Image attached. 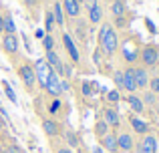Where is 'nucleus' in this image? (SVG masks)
Here are the masks:
<instances>
[{
	"label": "nucleus",
	"instance_id": "nucleus-1",
	"mask_svg": "<svg viewBox=\"0 0 159 153\" xmlns=\"http://www.w3.org/2000/svg\"><path fill=\"white\" fill-rule=\"evenodd\" d=\"M99 51L105 56H113L119 51V36L109 22H103L99 28Z\"/></svg>",
	"mask_w": 159,
	"mask_h": 153
},
{
	"label": "nucleus",
	"instance_id": "nucleus-2",
	"mask_svg": "<svg viewBox=\"0 0 159 153\" xmlns=\"http://www.w3.org/2000/svg\"><path fill=\"white\" fill-rule=\"evenodd\" d=\"M44 61H47V65H48V67H51L61 79H69V77H70V69L66 67L65 63H62V59L58 56L57 51H47V55H44Z\"/></svg>",
	"mask_w": 159,
	"mask_h": 153
},
{
	"label": "nucleus",
	"instance_id": "nucleus-3",
	"mask_svg": "<svg viewBox=\"0 0 159 153\" xmlns=\"http://www.w3.org/2000/svg\"><path fill=\"white\" fill-rule=\"evenodd\" d=\"M139 61L143 67H155L159 65V47L157 44H145L139 52Z\"/></svg>",
	"mask_w": 159,
	"mask_h": 153
},
{
	"label": "nucleus",
	"instance_id": "nucleus-4",
	"mask_svg": "<svg viewBox=\"0 0 159 153\" xmlns=\"http://www.w3.org/2000/svg\"><path fill=\"white\" fill-rule=\"evenodd\" d=\"M18 79L22 81V85L26 87L28 91H32L36 87V73H34V67L30 65H20L18 67Z\"/></svg>",
	"mask_w": 159,
	"mask_h": 153
},
{
	"label": "nucleus",
	"instance_id": "nucleus-5",
	"mask_svg": "<svg viewBox=\"0 0 159 153\" xmlns=\"http://www.w3.org/2000/svg\"><path fill=\"white\" fill-rule=\"evenodd\" d=\"M62 44H65V51H66V55L70 56V61H73V63H81L79 47H77V43L73 40V36H70L69 32H62Z\"/></svg>",
	"mask_w": 159,
	"mask_h": 153
},
{
	"label": "nucleus",
	"instance_id": "nucleus-6",
	"mask_svg": "<svg viewBox=\"0 0 159 153\" xmlns=\"http://www.w3.org/2000/svg\"><path fill=\"white\" fill-rule=\"evenodd\" d=\"M157 147H159L157 137L151 135V133H147V135L141 137L139 143H137V153H157Z\"/></svg>",
	"mask_w": 159,
	"mask_h": 153
},
{
	"label": "nucleus",
	"instance_id": "nucleus-7",
	"mask_svg": "<svg viewBox=\"0 0 159 153\" xmlns=\"http://www.w3.org/2000/svg\"><path fill=\"white\" fill-rule=\"evenodd\" d=\"M18 48H20L18 36L16 34H2V51L6 55H10V56L18 55Z\"/></svg>",
	"mask_w": 159,
	"mask_h": 153
},
{
	"label": "nucleus",
	"instance_id": "nucleus-8",
	"mask_svg": "<svg viewBox=\"0 0 159 153\" xmlns=\"http://www.w3.org/2000/svg\"><path fill=\"white\" fill-rule=\"evenodd\" d=\"M43 131H44L47 137L54 139V137H61V135H62L65 127H62L58 121H54V119H44V121H43Z\"/></svg>",
	"mask_w": 159,
	"mask_h": 153
},
{
	"label": "nucleus",
	"instance_id": "nucleus-9",
	"mask_svg": "<svg viewBox=\"0 0 159 153\" xmlns=\"http://www.w3.org/2000/svg\"><path fill=\"white\" fill-rule=\"evenodd\" d=\"M103 121L107 123L111 129H117V127L121 125V117H119V111L115 109V107L107 105L105 109H103Z\"/></svg>",
	"mask_w": 159,
	"mask_h": 153
},
{
	"label": "nucleus",
	"instance_id": "nucleus-10",
	"mask_svg": "<svg viewBox=\"0 0 159 153\" xmlns=\"http://www.w3.org/2000/svg\"><path fill=\"white\" fill-rule=\"evenodd\" d=\"M48 71H51V67L47 65V61L44 59H39L34 63V73H36V83H39L40 87L44 89V83H47L48 79Z\"/></svg>",
	"mask_w": 159,
	"mask_h": 153
},
{
	"label": "nucleus",
	"instance_id": "nucleus-11",
	"mask_svg": "<svg viewBox=\"0 0 159 153\" xmlns=\"http://www.w3.org/2000/svg\"><path fill=\"white\" fill-rule=\"evenodd\" d=\"M117 145H119V151H133L135 149V141H133V135L127 133V131H121V133H117Z\"/></svg>",
	"mask_w": 159,
	"mask_h": 153
},
{
	"label": "nucleus",
	"instance_id": "nucleus-12",
	"mask_svg": "<svg viewBox=\"0 0 159 153\" xmlns=\"http://www.w3.org/2000/svg\"><path fill=\"white\" fill-rule=\"evenodd\" d=\"M99 145L103 147V151H109V153H117L119 151V145H117V133L109 131L105 137L99 139Z\"/></svg>",
	"mask_w": 159,
	"mask_h": 153
},
{
	"label": "nucleus",
	"instance_id": "nucleus-13",
	"mask_svg": "<svg viewBox=\"0 0 159 153\" xmlns=\"http://www.w3.org/2000/svg\"><path fill=\"white\" fill-rule=\"evenodd\" d=\"M62 10H65V16L69 18H79L81 16V2L79 0H61Z\"/></svg>",
	"mask_w": 159,
	"mask_h": 153
},
{
	"label": "nucleus",
	"instance_id": "nucleus-14",
	"mask_svg": "<svg viewBox=\"0 0 159 153\" xmlns=\"http://www.w3.org/2000/svg\"><path fill=\"white\" fill-rule=\"evenodd\" d=\"M133 77H135V87L137 89H147L149 85V73L145 67H133Z\"/></svg>",
	"mask_w": 159,
	"mask_h": 153
},
{
	"label": "nucleus",
	"instance_id": "nucleus-15",
	"mask_svg": "<svg viewBox=\"0 0 159 153\" xmlns=\"http://www.w3.org/2000/svg\"><path fill=\"white\" fill-rule=\"evenodd\" d=\"M129 125H131V129L135 131L137 135H141V137L149 133V123L143 121V119H139L137 115H131V117H129Z\"/></svg>",
	"mask_w": 159,
	"mask_h": 153
},
{
	"label": "nucleus",
	"instance_id": "nucleus-16",
	"mask_svg": "<svg viewBox=\"0 0 159 153\" xmlns=\"http://www.w3.org/2000/svg\"><path fill=\"white\" fill-rule=\"evenodd\" d=\"M123 89L127 93H135L137 87H135V77H133V67H127L123 71Z\"/></svg>",
	"mask_w": 159,
	"mask_h": 153
},
{
	"label": "nucleus",
	"instance_id": "nucleus-17",
	"mask_svg": "<svg viewBox=\"0 0 159 153\" xmlns=\"http://www.w3.org/2000/svg\"><path fill=\"white\" fill-rule=\"evenodd\" d=\"M127 103H129V107H131V111H133L135 115H139V113H143V111H145V103L141 101L139 95L129 93V95H127Z\"/></svg>",
	"mask_w": 159,
	"mask_h": 153
},
{
	"label": "nucleus",
	"instance_id": "nucleus-18",
	"mask_svg": "<svg viewBox=\"0 0 159 153\" xmlns=\"http://www.w3.org/2000/svg\"><path fill=\"white\" fill-rule=\"evenodd\" d=\"M87 10H89V22L91 24H99L103 20V10L99 6V2H93L91 6H87Z\"/></svg>",
	"mask_w": 159,
	"mask_h": 153
},
{
	"label": "nucleus",
	"instance_id": "nucleus-19",
	"mask_svg": "<svg viewBox=\"0 0 159 153\" xmlns=\"http://www.w3.org/2000/svg\"><path fill=\"white\" fill-rule=\"evenodd\" d=\"M109 10H111V16L113 18H123L127 16V2H111L109 4Z\"/></svg>",
	"mask_w": 159,
	"mask_h": 153
},
{
	"label": "nucleus",
	"instance_id": "nucleus-20",
	"mask_svg": "<svg viewBox=\"0 0 159 153\" xmlns=\"http://www.w3.org/2000/svg\"><path fill=\"white\" fill-rule=\"evenodd\" d=\"M52 16H54V22H57V26H65V22H66V16H65V10H62V4L61 2H54L52 4Z\"/></svg>",
	"mask_w": 159,
	"mask_h": 153
},
{
	"label": "nucleus",
	"instance_id": "nucleus-21",
	"mask_svg": "<svg viewBox=\"0 0 159 153\" xmlns=\"http://www.w3.org/2000/svg\"><path fill=\"white\" fill-rule=\"evenodd\" d=\"M109 131H111V127H109L107 123L103 121V119H97V121H95V125H93V135H95L97 139L105 137V135L109 133Z\"/></svg>",
	"mask_w": 159,
	"mask_h": 153
},
{
	"label": "nucleus",
	"instance_id": "nucleus-22",
	"mask_svg": "<svg viewBox=\"0 0 159 153\" xmlns=\"http://www.w3.org/2000/svg\"><path fill=\"white\" fill-rule=\"evenodd\" d=\"M62 135H65V143L70 147V149H75V147H79V145H81V139H79V135L75 133V131L65 129V131H62Z\"/></svg>",
	"mask_w": 159,
	"mask_h": 153
},
{
	"label": "nucleus",
	"instance_id": "nucleus-23",
	"mask_svg": "<svg viewBox=\"0 0 159 153\" xmlns=\"http://www.w3.org/2000/svg\"><path fill=\"white\" fill-rule=\"evenodd\" d=\"M2 20H4V34H16L14 18H12L10 14H2Z\"/></svg>",
	"mask_w": 159,
	"mask_h": 153
},
{
	"label": "nucleus",
	"instance_id": "nucleus-24",
	"mask_svg": "<svg viewBox=\"0 0 159 153\" xmlns=\"http://www.w3.org/2000/svg\"><path fill=\"white\" fill-rule=\"evenodd\" d=\"M54 26H57V22H54V16L51 10H47V14H44V32L47 34H52Z\"/></svg>",
	"mask_w": 159,
	"mask_h": 153
},
{
	"label": "nucleus",
	"instance_id": "nucleus-25",
	"mask_svg": "<svg viewBox=\"0 0 159 153\" xmlns=\"http://www.w3.org/2000/svg\"><path fill=\"white\" fill-rule=\"evenodd\" d=\"M81 91L85 97H91V95H95L97 91L93 89V81H81Z\"/></svg>",
	"mask_w": 159,
	"mask_h": 153
},
{
	"label": "nucleus",
	"instance_id": "nucleus-26",
	"mask_svg": "<svg viewBox=\"0 0 159 153\" xmlns=\"http://www.w3.org/2000/svg\"><path fill=\"white\" fill-rule=\"evenodd\" d=\"M105 99H107L109 105H117V103L121 101V95H119V91H117V89H113V91H109V93L105 95Z\"/></svg>",
	"mask_w": 159,
	"mask_h": 153
},
{
	"label": "nucleus",
	"instance_id": "nucleus-27",
	"mask_svg": "<svg viewBox=\"0 0 159 153\" xmlns=\"http://www.w3.org/2000/svg\"><path fill=\"white\" fill-rule=\"evenodd\" d=\"M2 87H4V93H6V97H8V101H10V103H14V105H16V101H18V99H16V93H14V89H12V87H10V85H8V83H6V81H4V83H2Z\"/></svg>",
	"mask_w": 159,
	"mask_h": 153
},
{
	"label": "nucleus",
	"instance_id": "nucleus-28",
	"mask_svg": "<svg viewBox=\"0 0 159 153\" xmlns=\"http://www.w3.org/2000/svg\"><path fill=\"white\" fill-rule=\"evenodd\" d=\"M61 109H62V101H61V99H54V101L51 103V107H48V113L54 117V115L61 113Z\"/></svg>",
	"mask_w": 159,
	"mask_h": 153
},
{
	"label": "nucleus",
	"instance_id": "nucleus-29",
	"mask_svg": "<svg viewBox=\"0 0 159 153\" xmlns=\"http://www.w3.org/2000/svg\"><path fill=\"white\" fill-rule=\"evenodd\" d=\"M43 47H44V52H47V51H54V38H52V34H44L43 36Z\"/></svg>",
	"mask_w": 159,
	"mask_h": 153
},
{
	"label": "nucleus",
	"instance_id": "nucleus-30",
	"mask_svg": "<svg viewBox=\"0 0 159 153\" xmlns=\"http://www.w3.org/2000/svg\"><path fill=\"white\" fill-rule=\"evenodd\" d=\"M149 91L151 93H155V95H159V77H149Z\"/></svg>",
	"mask_w": 159,
	"mask_h": 153
},
{
	"label": "nucleus",
	"instance_id": "nucleus-31",
	"mask_svg": "<svg viewBox=\"0 0 159 153\" xmlns=\"http://www.w3.org/2000/svg\"><path fill=\"white\" fill-rule=\"evenodd\" d=\"M113 81H115V85L119 87V89H123V71H117L115 75H113Z\"/></svg>",
	"mask_w": 159,
	"mask_h": 153
},
{
	"label": "nucleus",
	"instance_id": "nucleus-32",
	"mask_svg": "<svg viewBox=\"0 0 159 153\" xmlns=\"http://www.w3.org/2000/svg\"><path fill=\"white\" fill-rule=\"evenodd\" d=\"M141 101H143V103H149V105H151V103H155V93L147 91V93L143 95V99H141Z\"/></svg>",
	"mask_w": 159,
	"mask_h": 153
},
{
	"label": "nucleus",
	"instance_id": "nucleus-33",
	"mask_svg": "<svg viewBox=\"0 0 159 153\" xmlns=\"http://www.w3.org/2000/svg\"><path fill=\"white\" fill-rule=\"evenodd\" d=\"M54 153H75V149H70L69 145H58L54 147Z\"/></svg>",
	"mask_w": 159,
	"mask_h": 153
},
{
	"label": "nucleus",
	"instance_id": "nucleus-34",
	"mask_svg": "<svg viewBox=\"0 0 159 153\" xmlns=\"http://www.w3.org/2000/svg\"><path fill=\"white\" fill-rule=\"evenodd\" d=\"M8 153H22V149H20L16 143H10V145H8Z\"/></svg>",
	"mask_w": 159,
	"mask_h": 153
},
{
	"label": "nucleus",
	"instance_id": "nucleus-35",
	"mask_svg": "<svg viewBox=\"0 0 159 153\" xmlns=\"http://www.w3.org/2000/svg\"><path fill=\"white\" fill-rule=\"evenodd\" d=\"M24 4H26L28 8H34V6H39V0H22Z\"/></svg>",
	"mask_w": 159,
	"mask_h": 153
},
{
	"label": "nucleus",
	"instance_id": "nucleus-36",
	"mask_svg": "<svg viewBox=\"0 0 159 153\" xmlns=\"http://www.w3.org/2000/svg\"><path fill=\"white\" fill-rule=\"evenodd\" d=\"M145 24H147V28H149V32H157V30H155V24H153V22H151V20H149V18H145Z\"/></svg>",
	"mask_w": 159,
	"mask_h": 153
},
{
	"label": "nucleus",
	"instance_id": "nucleus-37",
	"mask_svg": "<svg viewBox=\"0 0 159 153\" xmlns=\"http://www.w3.org/2000/svg\"><path fill=\"white\" fill-rule=\"evenodd\" d=\"M34 34H36V38H40V40H43V36H44V34H47V32H44V30H36V32H34Z\"/></svg>",
	"mask_w": 159,
	"mask_h": 153
},
{
	"label": "nucleus",
	"instance_id": "nucleus-38",
	"mask_svg": "<svg viewBox=\"0 0 159 153\" xmlns=\"http://www.w3.org/2000/svg\"><path fill=\"white\" fill-rule=\"evenodd\" d=\"M0 34H4V20H2V14H0Z\"/></svg>",
	"mask_w": 159,
	"mask_h": 153
},
{
	"label": "nucleus",
	"instance_id": "nucleus-39",
	"mask_svg": "<svg viewBox=\"0 0 159 153\" xmlns=\"http://www.w3.org/2000/svg\"><path fill=\"white\" fill-rule=\"evenodd\" d=\"M4 127H6V121H4V117L0 115V129H4Z\"/></svg>",
	"mask_w": 159,
	"mask_h": 153
},
{
	"label": "nucleus",
	"instance_id": "nucleus-40",
	"mask_svg": "<svg viewBox=\"0 0 159 153\" xmlns=\"http://www.w3.org/2000/svg\"><path fill=\"white\" fill-rule=\"evenodd\" d=\"M75 153H91V151H87L85 147H77V151H75Z\"/></svg>",
	"mask_w": 159,
	"mask_h": 153
},
{
	"label": "nucleus",
	"instance_id": "nucleus-41",
	"mask_svg": "<svg viewBox=\"0 0 159 153\" xmlns=\"http://www.w3.org/2000/svg\"><path fill=\"white\" fill-rule=\"evenodd\" d=\"M93 153H103V147H97V149H95Z\"/></svg>",
	"mask_w": 159,
	"mask_h": 153
},
{
	"label": "nucleus",
	"instance_id": "nucleus-42",
	"mask_svg": "<svg viewBox=\"0 0 159 153\" xmlns=\"http://www.w3.org/2000/svg\"><path fill=\"white\" fill-rule=\"evenodd\" d=\"M111 2H127V0H111Z\"/></svg>",
	"mask_w": 159,
	"mask_h": 153
},
{
	"label": "nucleus",
	"instance_id": "nucleus-43",
	"mask_svg": "<svg viewBox=\"0 0 159 153\" xmlns=\"http://www.w3.org/2000/svg\"><path fill=\"white\" fill-rule=\"evenodd\" d=\"M0 14H2V6H0Z\"/></svg>",
	"mask_w": 159,
	"mask_h": 153
}]
</instances>
